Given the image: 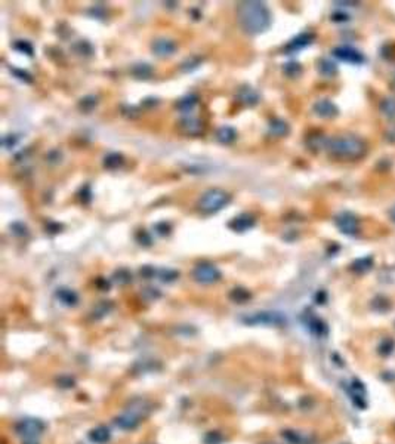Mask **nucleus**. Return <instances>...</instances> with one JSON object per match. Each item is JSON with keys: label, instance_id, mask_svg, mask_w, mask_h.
<instances>
[{"label": "nucleus", "instance_id": "f257e3e1", "mask_svg": "<svg viewBox=\"0 0 395 444\" xmlns=\"http://www.w3.org/2000/svg\"><path fill=\"white\" fill-rule=\"evenodd\" d=\"M237 20L240 27L252 36L266 31L271 25V12L263 2H240L237 5Z\"/></svg>", "mask_w": 395, "mask_h": 444}, {"label": "nucleus", "instance_id": "f03ea898", "mask_svg": "<svg viewBox=\"0 0 395 444\" xmlns=\"http://www.w3.org/2000/svg\"><path fill=\"white\" fill-rule=\"evenodd\" d=\"M326 150L337 158L357 160L366 154L367 147L363 139L357 136H339L326 143Z\"/></svg>", "mask_w": 395, "mask_h": 444}, {"label": "nucleus", "instance_id": "7ed1b4c3", "mask_svg": "<svg viewBox=\"0 0 395 444\" xmlns=\"http://www.w3.org/2000/svg\"><path fill=\"white\" fill-rule=\"evenodd\" d=\"M231 202V194L222 188H210L202 194L199 199L197 207L204 215H213L216 212L222 210L228 203Z\"/></svg>", "mask_w": 395, "mask_h": 444}, {"label": "nucleus", "instance_id": "20e7f679", "mask_svg": "<svg viewBox=\"0 0 395 444\" xmlns=\"http://www.w3.org/2000/svg\"><path fill=\"white\" fill-rule=\"evenodd\" d=\"M148 413H150V406H148L147 401L139 400V406H135V401H133L132 409H129L128 412H124L123 415L117 416L114 419V423H116V427H119L120 430L132 431V430L138 428L141 420L144 419Z\"/></svg>", "mask_w": 395, "mask_h": 444}, {"label": "nucleus", "instance_id": "39448f33", "mask_svg": "<svg viewBox=\"0 0 395 444\" xmlns=\"http://www.w3.org/2000/svg\"><path fill=\"white\" fill-rule=\"evenodd\" d=\"M243 323L247 326H276L280 327L286 324V317L277 311L252 312L243 318Z\"/></svg>", "mask_w": 395, "mask_h": 444}, {"label": "nucleus", "instance_id": "423d86ee", "mask_svg": "<svg viewBox=\"0 0 395 444\" xmlns=\"http://www.w3.org/2000/svg\"><path fill=\"white\" fill-rule=\"evenodd\" d=\"M45 428V422L36 418H25L15 423V432L25 440H36V437L43 434Z\"/></svg>", "mask_w": 395, "mask_h": 444}, {"label": "nucleus", "instance_id": "0eeeda50", "mask_svg": "<svg viewBox=\"0 0 395 444\" xmlns=\"http://www.w3.org/2000/svg\"><path fill=\"white\" fill-rule=\"evenodd\" d=\"M192 277L200 285H213L221 280L222 274L216 265L210 264V262H202V264H197L194 267Z\"/></svg>", "mask_w": 395, "mask_h": 444}, {"label": "nucleus", "instance_id": "6e6552de", "mask_svg": "<svg viewBox=\"0 0 395 444\" xmlns=\"http://www.w3.org/2000/svg\"><path fill=\"white\" fill-rule=\"evenodd\" d=\"M335 224L339 231L342 234H347V236H354L358 231V219L351 212H342V214L336 215Z\"/></svg>", "mask_w": 395, "mask_h": 444}, {"label": "nucleus", "instance_id": "1a4fd4ad", "mask_svg": "<svg viewBox=\"0 0 395 444\" xmlns=\"http://www.w3.org/2000/svg\"><path fill=\"white\" fill-rule=\"evenodd\" d=\"M333 55L337 60L348 62V64H354V65H360L364 62V55L357 50V49L351 48V46H339V48L333 49Z\"/></svg>", "mask_w": 395, "mask_h": 444}, {"label": "nucleus", "instance_id": "9d476101", "mask_svg": "<svg viewBox=\"0 0 395 444\" xmlns=\"http://www.w3.org/2000/svg\"><path fill=\"white\" fill-rule=\"evenodd\" d=\"M312 110H314L315 116H318V117H321V119H333V117L337 116V113H339V110H337L335 104H333L330 99H326V98H324V99H318V101L314 104Z\"/></svg>", "mask_w": 395, "mask_h": 444}, {"label": "nucleus", "instance_id": "9b49d317", "mask_svg": "<svg viewBox=\"0 0 395 444\" xmlns=\"http://www.w3.org/2000/svg\"><path fill=\"white\" fill-rule=\"evenodd\" d=\"M178 128L182 133L188 136H199L204 132L203 121H200L195 117H185L178 123Z\"/></svg>", "mask_w": 395, "mask_h": 444}, {"label": "nucleus", "instance_id": "f8f14e48", "mask_svg": "<svg viewBox=\"0 0 395 444\" xmlns=\"http://www.w3.org/2000/svg\"><path fill=\"white\" fill-rule=\"evenodd\" d=\"M153 52L156 54L157 57L160 58H166L170 57L176 52V43L170 39H157L156 42L153 43Z\"/></svg>", "mask_w": 395, "mask_h": 444}, {"label": "nucleus", "instance_id": "ddd939ff", "mask_svg": "<svg viewBox=\"0 0 395 444\" xmlns=\"http://www.w3.org/2000/svg\"><path fill=\"white\" fill-rule=\"evenodd\" d=\"M228 227L236 231V233H246L255 227V218L249 214H241V215L236 216L229 224Z\"/></svg>", "mask_w": 395, "mask_h": 444}, {"label": "nucleus", "instance_id": "4468645a", "mask_svg": "<svg viewBox=\"0 0 395 444\" xmlns=\"http://www.w3.org/2000/svg\"><path fill=\"white\" fill-rule=\"evenodd\" d=\"M237 99L246 107H253L259 102V94L252 86H241L237 92Z\"/></svg>", "mask_w": 395, "mask_h": 444}, {"label": "nucleus", "instance_id": "2eb2a0df", "mask_svg": "<svg viewBox=\"0 0 395 444\" xmlns=\"http://www.w3.org/2000/svg\"><path fill=\"white\" fill-rule=\"evenodd\" d=\"M312 40H314V34H312V33H302V34L295 37V39H292V40L289 42V45L286 46V50L290 52V54L298 52L300 49L310 46L312 43Z\"/></svg>", "mask_w": 395, "mask_h": 444}, {"label": "nucleus", "instance_id": "dca6fc26", "mask_svg": "<svg viewBox=\"0 0 395 444\" xmlns=\"http://www.w3.org/2000/svg\"><path fill=\"white\" fill-rule=\"evenodd\" d=\"M55 295H57V299L65 307H76L79 302V295L68 288H60Z\"/></svg>", "mask_w": 395, "mask_h": 444}, {"label": "nucleus", "instance_id": "f3484780", "mask_svg": "<svg viewBox=\"0 0 395 444\" xmlns=\"http://www.w3.org/2000/svg\"><path fill=\"white\" fill-rule=\"evenodd\" d=\"M289 132H290V126L288 125V121L281 120V119H274V120L270 121L268 133H270L271 136L283 138V136H286Z\"/></svg>", "mask_w": 395, "mask_h": 444}, {"label": "nucleus", "instance_id": "a211bd4d", "mask_svg": "<svg viewBox=\"0 0 395 444\" xmlns=\"http://www.w3.org/2000/svg\"><path fill=\"white\" fill-rule=\"evenodd\" d=\"M110 438H111V432H110L107 427L99 425V427H96V428L89 431V440L92 443L107 444L110 441Z\"/></svg>", "mask_w": 395, "mask_h": 444}, {"label": "nucleus", "instance_id": "6ab92c4d", "mask_svg": "<svg viewBox=\"0 0 395 444\" xmlns=\"http://www.w3.org/2000/svg\"><path fill=\"white\" fill-rule=\"evenodd\" d=\"M237 139V131L231 126H222L216 132V141L224 145L232 144Z\"/></svg>", "mask_w": 395, "mask_h": 444}, {"label": "nucleus", "instance_id": "aec40b11", "mask_svg": "<svg viewBox=\"0 0 395 444\" xmlns=\"http://www.w3.org/2000/svg\"><path fill=\"white\" fill-rule=\"evenodd\" d=\"M197 104H199V96L190 94V95H185L184 98H181L178 104H176V108L179 110L181 113H191Z\"/></svg>", "mask_w": 395, "mask_h": 444}, {"label": "nucleus", "instance_id": "412c9836", "mask_svg": "<svg viewBox=\"0 0 395 444\" xmlns=\"http://www.w3.org/2000/svg\"><path fill=\"white\" fill-rule=\"evenodd\" d=\"M124 163V157L119 154V153H110L104 157V168L108 170H116L123 166Z\"/></svg>", "mask_w": 395, "mask_h": 444}, {"label": "nucleus", "instance_id": "4be33fe9", "mask_svg": "<svg viewBox=\"0 0 395 444\" xmlns=\"http://www.w3.org/2000/svg\"><path fill=\"white\" fill-rule=\"evenodd\" d=\"M228 296H229V299L236 302V304H246L252 298V293L244 288H234L229 292Z\"/></svg>", "mask_w": 395, "mask_h": 444}, {"label": "nucleus", "instance_id": "5701e85b", "mask_svg": "<svg viewBox=\"0 0 395 444\" xmlns=\"http://www.w3.org/2000/svg\"><path fill=\"white\" fill-rule=\"evenodd\" d=\"M318 72H320L321 76L327 77V79H330V77L336 76V73H337V67H336V64L333 62V61L321 60L320 62H318Z\"/></svg>", "mask_w": 395, "mask_h": 444}, {"label": "nucleus", "instance_id": "b1692460", "mask_svg": "<svg viewBox=\"0 0 395 444\" xmlns=\"http://www.w3.org/2000/svg\"><path fill=\"white\" fill-rule=\"evenodd\" d=\"M381 113L386 119L395 120V98H385L381 102Z\"/></svg>", "mask_w": 395, "mask_h": 444}, {"label": "nucleus", "instance_id": "393cba45", "mask_svg": "<svg viewBox=\"0 0 395 444\" xmlns=\"http://www.w3.org/2000/svg\"><path fill=\"white\" fill-rule=\"evenodd\" d=\"M132 74L136 77V79H150V76L153 74V68L150 64H135L132 67Z\"/></svg>", "mask_w": 395, "mask_h": 444}, {"label": "nucleus", "instance_id": "a878e982", "mask_svg": "<svg viewBox=\"0 0 395 444\" xmlns=\"http://www.w3.org/2000/svg\"><path fill=\"white\" fill-rule=\"evenodd\" d=\"M283 438H286L290 444H308L310 440L308 437L302 435L300 432L298 431H292V430H286L283 431Z\"/></svg>", "mask_w": 395, "mask_h": 444}, {"label": "nucleus", "instance_id": "bb28decb", "mask_svg": "<svg viewBox=\"0 0 395 444\" xmlns=\"http://www.w3.org/2000/svg\"><path fill=\"white\" fill-rule=\"evenodd\" d=\"M308 327H310L311 333L317 335V336H323V335L327 333V327H326V324H324L320 318H315V317H312L311 320L308 322Z\"/></svg>", "mask_w": 395, "mask_h": 444}, {"label": "nucleus", "instance_id": "cd10ccee", "mask_svg": "<svg viewBox=\"0 0 395 444\" xmlns=\"http://www.w3.org/2000/svg\"><path fill=\"white\" fill-rule=\"evenodd\" d=\"M157 276H158V278H160L161 281L170 283V281H175V280L179 277V273L175 271V270H170V268H161V270L157 271Z\"/></svg>", "mask_w": 395, "mask_h": 444}, {"label": "nucleus", "instance_id": "c85d7f7f", "mask_svg": "<svg viewBox=\"0 0 395 444\" xmlns=\"http://www.w3.org/2000/svg\"><path fill=\"white\" fill-rule=\"evenodd\" d=\"M371 264H373V261H371L370 256L360 258L352 264V270L357 271V273H366V271H369L371 268Z\"/></svg>", "mask_w": 395, "mask_h": 444}, {"label": "nucleus", "instance_id": "c756f323", "mask_svg": "<svg viewBox=\"0 0 395 444\" xmlns=\"http://www.w3.org/2000/svg\"><path fill=\"white\" fill-rule=\"evenodd\" d=\"M13 49L15 50H18V52H21V54H25V55H28V57H31L33 55V46H31V43L30 42H27V40H18V42H15V45H13Z\"/></svg>", "mask_w": 395, "mask_h": 444}, {"label": "nucleus", "instance_id": "7c9ffc66", "mask_svg": "<svg viewBox=\"0 0 395 444\" xmlns=\"http://www.w3.org/2000/svg\"><path fill=\"white\" fill-rule=\"evenodd\" d=\"M98 104V98L96 96H86L83 99H80V108L83 110L84 113H91Z\"/></svg>", "mask_w": 395, "mask_h": 444}, {"label": "nucleus", "instance_id": "2f4dec72", "mask_svg": "<svg viewBox=\"0 0 395 444\" xmlns=\"http://www.w3.org/2000/svg\"><path fill=\"white\" fill-rule=\"evenodd\" d=\"M114 281H117L119 285H128V283L132 281V274L128 270L121 268V270L114 273Z\"/></svg>", "mask_w": 395, "mask_h": 444}, {"label": "nucleus", "instance_id": "473e14b6", "mask_svg": "<svg viewBox=\"0 0 395 444\" xmlns=\"http://www.w3.org/2000/svg\"><path fill=\"white\" fill-rule=\"evenodd\" d=\"M283 72L284 74H288L289 77H298L300 73H302V68H300V64L298 62H289L283 67Z\"/></svg>", "mask_w": 395, "mask_h": 444}, {"label": "nucleus", "instance_id": "72a5a7b5", "mask_svg": "<svg viewBox=\"0 0 395 444\" xmlns=\"http://www.w3.org/2000/svg\"><path fill=\"white\" fill-rule=\"evenodd\" d=\"M11 73H12L13 76H15L18 80H21V82H24V83H31V82H33V77H31V74H30V73L24 72V70H20V68H12V70H11Z\"/></svg>", "mask_w": 395, "mask_h": 444}, {"label": "nucleus", "instance_id": "f704fd0d", "mask_svg": "<svg viewBox=\"0 0 395 444\" xmlns=\"http://www.w3.org/2000/svg\"><path fill=\"white\" fill-rule=\"evenodd\" d=\"M89 45V42H86V40H80V42H77L76 45H74V50L77 52V54H80V55H91L92 52H94V48H89L87 50L84 49V46H87Z\"/></svg>", "mask_w": 395, "mask_h": 444}, {"label": "nucleus", "instance_id": "c9c22d12", "mask_svg": "<svg viewBox=\"0 0 395 444\" xmlns=\"http://www.w3.org/2000/svg\"><path fill=\"white\" fill-rule=\"evenodd\" d=\"M11 229H12V234L18 236V237H24V236H27V233H28L27 227H25L23 222H15V224H12Z\"/></svg>", "mask_w": 395, "mask_h": 444}, {"label": "nucleus", "instance_id": "e433bc0d", "mask_svg": "<svg viewBox=\"0 0 395 444\" xmlns=\"http://www.w3.org/2000/svg\"><path fill=\"white\" fill-rule=\"evenodd\" d=\"M204 440H206V444H221L222 443V435L219 432L212 431L206 435Z\"/></svg>", "mask_w": 395, "mask_h": 444}, {"label": "nucleus", "instance_id": "4c0bfd02", "mask_svg": "<svg viewBox=\"0 0 395 444\" xmlns=\"http://www.w3.org/2000/svg\"><path fill=\"white\" fill-rule=\"evenodd\" d=\"M199 65H200V60H199V58H191V60L185 61L181 68H182L184 72H192V70L197 68Z\"/></svg>", "mask_w": 395, "mask_h": 444}, {"label": "nucleus", "instance_id": "58836bf2", "mask_svg": "<svg viewBox=\"0 0 395 444\" xmlns=\"http://www.w3.org/2000/svg\"><path fill=\"white\" fill-rule=\"evenodd\" d=\"M16 141H18V138L15 135H6V136H3V147L9 150V148L15 147Z\"/></svg>", "mask_w": 395, "mask_h": 444}, {"label": "nucleus", "instance_id": "ea45409f", "mask_svg": "<svg viewBox=\"0 0 395 444\" xmlns=\"http://www.w3.org/2000/svg\"><path fill=\"white\" fill-rule=\"evenodd\" d=\"M333 16H339L335 21H348V15H342V13H335Z\"/></svg>", "mask_w": 395, "mask_h": 444}, {"label": "nucleus", "instance_id": "a19ab883", "mask_svg": "<svg viewBox=\"0 0 395 444\" xmlns=\"http://www.w3.org/2000/svg\"><path fill=\"white\" fill-rule=\"evenodd\" d=\"M24 444H39L37 441H34V440H27Z\"/></svg>", "mask_w": 395, "mask_h": 444}, {"label": "nucleus", "instance_id": "79ce46f5", "mask_svg": "<svg viewBox=\"0 0 395 444\" xmlns=\"http://www.w3.org/2000/svg\"><path fill=\"white\" fill-rule=\"evenodd\" d=\"M391 218H392V219L395 221V207L392 209V210H391Z\"/></svg>", "mask_w": 395, "mask_h": 444}, {"label": "nucleus", "instance_id": "37998d69", "mask_svg": "<svg viewBox=\"0 0 395 444\" xmlns=\"http://www.w3.org/2000/svg\"><path fill=\"white\" fill-rule=\"evenodd\" d=\"M394 83H395V77H394Z\"/></svg>", "mask_w": 395, "mask_h": 444}]
</instances>
